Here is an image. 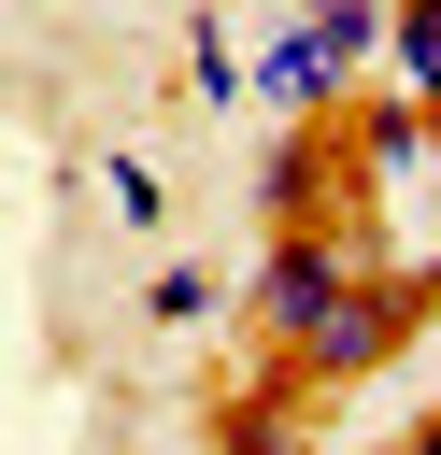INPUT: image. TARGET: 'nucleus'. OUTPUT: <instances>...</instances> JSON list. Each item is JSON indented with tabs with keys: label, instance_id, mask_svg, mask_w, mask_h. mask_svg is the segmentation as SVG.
Listing matches in <instances>:
<instances>
[{
	"label": "nucleus",
	"instance_id": "10",
	"mask_svg": "<svg viewBox=\"0 0 441 455\" xmlns=\"http://www.w3.org/2000/svg\"><path fill=\"white\" fill-rule=\"evenodd\" d=\"M100 199H114L128 228H142V213H156V171H142V156H100Z\"/></svg>",
	"mask_w": 441,
	"mask_h": 455
},
{
	"label": "nucleus",
	"instance_id": "2",
	"mask_svg": "<svg viewBox=\"0 0 441 455\" xmlns=\"http://www.w3.org/2000/svg\"><path fill=\"white\" fill-rule=\"evenodd\" d=\"M341 284H356V242H341V228H270V256H256L242 313H256V341H299Z\"/></svg>",
	"mask_w": 441,
	"mask_h": 455
},
{
	"label": "nucleus",
	"instance_id": "5",
	"mask_svg": "<svg viewBox=\"0 0 441 455\" xmlns=\"http://www.w3.org/2000/svg\"><path fill=\"white\" fill-rule=\"evenodd\" d=\"M213 455H299V370H270V384H242V398L213 412Z\"/></svg>",
	"mask_w": 441,
	"mask_h": 455
},
{
	"label": "nucleus",
	"instance_id": "7",
	"mask_svg": "<svg viewBox=\"0 0 441 455\" xmlns=\"http://www.w3.org/2000/svg\"><path fill=\"white\" fill-rule=\"evenodd\" d=\"M384 57H398V85L441 114V0H384Z\"/></svg>",
	"mask_w": 441,
	"mask_h": 455
},
{
	"label": "nucleus",
	"instance_id": "9",
	"mask_svg": "<svg viewBox=\"0 0 441 455\" xmlns=\"http://www.w3.org/2000/svg\"><path fill=\"white\" fill-rule=\"evenodd\" d=\"M142 313H156V327H199V313H213V270H185V256H171V270L142 284Z\"/></svg>",
	"mask_w": 441,
	"mask_h": 455
},
{
	"label": "nucleus",
	"instance_id": "3",
	"mask_svg": "<svg viewBox=\"0 0 441 455\" xmlns=\"http://www.w3.org/2000/svg\"><path fill=\"white\" fill-rule=\"evenodd\" d=\"M327 142H341V185H427V171H441V114H427L413 85L327 114Z\"/></svg>",
	"mask_w": 441,
	"mask_h": 455
},
{
	"label": "nucleus",
	"instance_id": "1",
	"mask_svg": "<svg viewBox=\"0 0 441 455\" xmlns=\"http://www.w3.org/2000/svg\"><path fill=\"white\" fill-rule=\"evenodd\" d=\"M413 313H427V270H356V284H341V299H327V313L285 341L299 398H313V384H370V370L413 341Z\"/></svg>",
	"mask_w": 441,
	"mask_h": 455
},
{
	"label": "nucleus",
	"instance_id": "11",
	"mask_svg": "<svg viewBox=\"0 0 441 455\" xmlns=\"http://www.w3.org/2000/svg\"><path fill=\"white\" fill-rule=\"evenodd\" d=\"M398 455H441V412H427V427H413V441H398Z\"/></svg>",
	"mask_w": 441,
	"mask_h": 455
},
{
	"label": "nucleus",
	"instance_id": "8",
	"mask_svg": "<svg viewBox=\"0 0 441 455\" xmlns=\"http://www.w3.org/2000/svg\"><path fill=\"white\" fill-rule=\"evenodd\" d=\"M185 85H199L213 114L242 100V43H228V14H199V28H185Z\"/></svg>",
	"mask_w": 441,
	"mask_h": 455
},
{
	"label": "nucleus",
	"instance_id": "4",
	"mask_svg": "<svg viewBox=\"0 0 441 455\" xmlns=\"http://www.w3.org/2000/svg\"><path fill=\"white\" fill-rule=\"evenodd\" d=\"M327 185H341V142H327V128H285V142L256 156V213H270V228H327Z\"/></svg>",
	"mask_w": 441,
	"mask_h": 455
},
{
	"label": "nucleus",
	"instance_id": "6",
	"mask_svg": "<svg viewBox=\"0 0 441 455\" xmlns=\"http://www.w3.org/2000/svg\"><path fill=\"white\" fill-rule=\"evenodd\" d=\"M299 43H313V57H327V85H341V71L384 43V0H299Z\"/></svg>",
	"mask_w": 441,
	"mask_h": 455
}]
</instances>
